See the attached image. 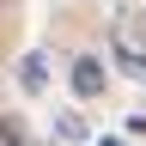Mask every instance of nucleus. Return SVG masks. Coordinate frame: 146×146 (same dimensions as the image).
Returning <instances> with one entry per match:
<instances>
[{"label":"nucleus","instance_id":"1","mask_svg":"<svg viewBox=\"0 0 146 146\" xmlns=\"http://www.w3.org/2000/svg\"><path fill=\"white\" fill-rule=\"evenodd\" d=\"M73 91H79V98H98L104 91V61L79 55V61H73Z\"/></svg>","mask_w":146,"mask_h":146},{"label":"nucleus","instance_id":"2","mask_svg":"<svg viewBox=\"0 0 146 146\" xmlns=\"http://www.w3.org/2000/svg\"><path fill=\"white\" fill-rule=\"evenodd\" d=\"M43 55H25V61H18V85H25V91H43Z\"/></svg>","mask_w":146,"mask_h":146},{"label":"nucleus","instance_id":"3","mask_svg":"<svg viewBox=\"0 0 146 146\" xmlns=\"http://www.w3.org/2000/svg\"><path fill=\"white\" fill-rule=\"evenodd\" d=\"M0 146H31V134H25L18 116H0Z\"/></svg>","mask_w":146,"mask_h":146},{"label":"nucleus","instance_id":"4","mask_svg":"<svg viewBox=\"0 0 146 146\" xmlns=\"http://www.w3.org/2000/svg\"><path fill=\"white\" fill-rule=\"evenodd\" d=\"M98 146H122V140H98Z\"/></svg>","mask_w":146,"mask_h":146}]
</instances>
